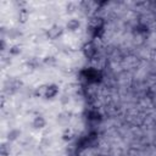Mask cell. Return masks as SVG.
I'll list each match as a JSON object with an SVG mask.
<instances>
[{
    "mask_svg": "<svg viewBox=\"0 0 156 156\" xmlns=\"http://www.w3.org/2000/svg\"><path fill=\"white\" fill-rule=\"evenodd\" d=\"M57 93H58L57 85L51 84V85H44V87H41V93L40 94L44 98H46V99H52V98H55L57 95Z\"/></svg>",
    "mask_w": 156,
    "mask_h": 156,
    "instance_id": "obj_1",
    "label": "cell"
},
{
    "mask_svg": "<svg viewBox=\"0 0 156 156\" xmlns=\"http://www.w3.org/2000/svg\"><path fill=\"white\" fill-rule=\"evenodd\" d=\"M32 126L34 129H43L46 126V119L43 116H35L32 121Z\"/></svg>",
    "mask_w": 156,
    "mask_h": 156,
    "instance_id": "obj_2",
    "label": "cell"
},
{
    "mask_svg": "<svg viewBox=\"0 0 156 156\" xmlns=\"http://www.w3.org/2000/svg\"><path fill=\"white\" fill-rule=\"evenodd\" d=\"M61 33H62V28L60 26H52L51 28L48 29L46 34H48V38L56 39V38H58V35H61Z\"/></svg>",
    "mask_w": 156,
    "mask_h": 156,
    "instance_id": "obj_3",
    "label": "cell"
},
{
    "mask_svg": "<svg viewBox=\"0 0 156 156\" xmlns=\"http://www.w3.org/2000/svg\"><path fill=\"white\" fill-rule=\"evenodd\" d=\"M79 27H80V22H79L77 18H71V20L66 23V28H67L69 32H76Z\"/></svg>",
    "mask_w": 156,
    "mask_h": 156,
    "instance_id": "obj_4",
    "label": "cell"
},
{
    "mask_svg": "<svg viewBox=\"0 0 156 156\" xmlns=\"http://www.w3.org/2000/svg\"><path fill=\"white\" fill-rule=\"evenodd\" d=\"M18 135H20V132L16 130V129H12V130L9 132V140H15Z\"/></svg>",
    "mask_w": 156,
    "mask_h": 156,
    "instance_id": "obj_5",
    "label": "cell"
}]
</instances>
